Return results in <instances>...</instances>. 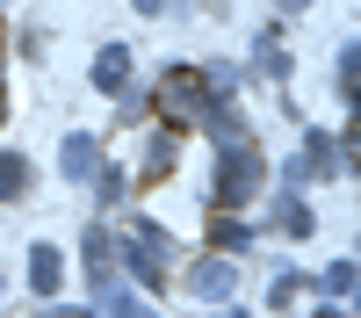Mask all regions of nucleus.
<instances>
[{"mask_svg":"<svg viewBox=\"0 0 361 318\" xmlns=\"http://www.w3.org/2000/svg\"><path fill=\"white\" fill-rule=\"evenodd\" d=\"M260 181H267V159H260V145L253 137H224L217 145V210H238V202H253L260 195Z\"/></svg>","mask_w":361,"mask_h":318,"instance_id":"obj_1","label":"nucleus"},{"mask_svg":"<svg viewBox=\"0 0 361 318\" xmlns=\"http://www.w3.org/2000/svg\"><path fill=\"white\" fill-rule=\"evenodd\" d=\"M159 116H166V130H188V123H202V116H209V94H202V73L173 66V73L159 80Z\"/></svg>","mask_w":361,"mask_h":318,"instance_id":"obj_2","label":"nucleus"},{"mask_svg":"<svg viewBox=\"0 0 361 318\" xmlns=\"http://www.w3.org/2000/svg\"><path fill=\"white\" fill-rule=\"evenodd\" d=\"M123 260H130L137 282H159V275H166V239H159L152 224H130V231H123Z\"/></svg>","mask_w":361,"mask_h":318,"instance_id":"obj_3","label":"nucleus"},{"mask_svg":"<svg viewBox=\"0 0 361 318\" xmlns=\"http://www.w3.org/2000/svg\"><path fill=\"white\" fill-rule=\"evenodd\" d=\"M58 166H66V181H94L102 173V137H66V152H58Z\"/></svg>","mask_w":361,"mask_h":318,"instance_id":"obj_4","label":"nucleus"},{"mask_svg":"<svg viewBox=\"0 0 361 318\" xmlns=\"http://www.w3.org/2000/svg\"><path fill=\"white\" fill-rule=\"evenodd\" d=\"M231 282H238V268H231V260H217V253H209L202 268L188 275V289H195L202 304H217V297H231Z\"/></svg>","mask_w":361,"mask_h":318,"instance_id":"obj_5","label":"nucleus"},{"mask_svg":"<svg viewBox=\"0 0 361 318\" xmlns=\"http://www.w3.org/2000/svg\"><path fill=\"white\" fill-rule=\"evenodd\" d=\"M58 282H66L58 246H29V289H37V297H58Z\"/></svg>","mask_w":361,"mask_h":318,"instance_id":"obj_6","label":"nucleus"},{"mask_svg":"<svg viewBox=\"0 0 361 318\" xmlns=\"http://www.w3.org/2000/svg\"><path fill=\"white\" fill-rule=\"evenodd\" d=\"M123 80H130V51L109 44V51L94 58V87H102V94H123Z\"/></svg>","mask_w":361,"mask_h":318,"instance_id":"obj_7","label":"nucleus"},{"mask_svg":"<svg viewBox=\"0 0 361 318\" xmlns=\"http://www.w3.org/2000/svg\"><path fill=\"white\" fill-rule=\"evenodd\" d=\"M253 66L267 80H289V51H282V29H260V44H253Z\"/></svg>","mask_w":361,"mask_h":318,"instance_id":"obj_8","label":"nucleus"},{"mask_svg":"<svg viewBox=\"0 0 361 318\" xmlns=\"http://www.w3.org/2000/svg\"><path fill=\"white\" fill-rule=\"evenodd\" d=\"M145 145H152V152H145V166H137V173H145V181H159V173L173 166V145H180V130H152Z\"/></svg>","mask_w":361,"mask_h":318,"instance_id":"obj_9","label":"nucleus"},{"mask_svg":"<svg viewBox=\"0 0 361 318\" xmlns=\"http://www.w3.org/2000/svg\"><path fill=\"white\" fill-rule=\"evenodd\" d=\"M15 195H29V159L0 152V202H15Z\"/></svg>","mask_w":361,"mask_h":318,"instance_id":"obj_10","label":"nucleus"},{"mask_svg":"<svg viewBox=\"0 0 361 318\" xmlns=\"http://www.w3.org/2000/svg\"><path fill=\"white\" fill-rule=\"evenodd\" d=\"M102 304H109V318H159L152 304H137V297H123V289H102Z\"/></svg>","mask_w":361,"mask_h":318,"instance_id":"obj_11","label":"nucleus"},{"mask_svg":"<svg viewBox=\"0 0 361 318\" xmlns=\"http://www.w3.org/2000/svg\"><path fill=\"white\" fill-rule=\"evenodd\" d=\"M80 253H87V268L109 282V231H87V246H80Z\"/></svg>","mask_w":361,"mask_h":318,"instance_id":"obj_12","label":"nucleus"},{"mask_svg":"<svg viewBox=\"0 0 361 318\" xmlns=\"http://www.w3.org/2000/svg\"><path fill=\"white\" fill-rule=\"evenodd\" d=\"M246 239H253V231L238 224V217H217V246H224V253H238V246H246Z\"/></svg>","mask_w":361,"mask_h":318,"instance_id":"obj_13","label":"nucleus"},{"mask_svg":"<svg viewBox=\"0 0 361 318\" xmlns=\"http://www.w3.org/2000/svg\"><path fill=\"white\" fill-rule=\"evenodd\" d=\"M325 289H333V297H347V289H354V260H333V268H325Z\"/></svg>","mask_w":361,"mask_h":318,"instance_id":"obj_14","label":"nucleus"},{"mask_svg":"<svg viewBox=\"0 0 361 318\" xmlns=\"http://www.w3.org/2000/svg\"><path fill=\"white\" fill-rule=\"evenodd\" d=\"M159 8H166V0H137V15H159Z\"/></svg>","mask_w":361,"mask_h":318,"instance_id":"obj_15","label":"nucleus"},{"mask_svg":"<svg viewBox=\"0 0 361 318\" xmlns=\"http://www.w3.org/2000/svg\"><path fill=\"white\" fill-rule=\"evenodd\" d=\"M275 8H311V0H275Z\"/></svg>","mask_w":361,"mask_h":318,"instance_id":"obj_16","label":"nucleus"},{"mask_svg":"<svg viewBox=\"0 0 361 318\" xmlns=\"http://www.w3.org/2000/svg\"><path fill=\"white\" fill-rule=\"evenodd\" d=\"M217 318H238V311H217Z\"/></svg>","mask_w":361,"mask_h":318,"instance_id":"obj_17","label":"nucleus"},{"mask_svg":"<svg viewBox=\"0 0 361 318\" xmlns=\"http://www.w3.org/2000/svg\"><path fill=\"white\" fill-rule=\"evenodd\" d=\"M0 109H8V102H0Z\"/></svg>","mask_w":361,"mask_h":318,"instance_id":"obj_18","label":"nucleus"}]
</instances>
